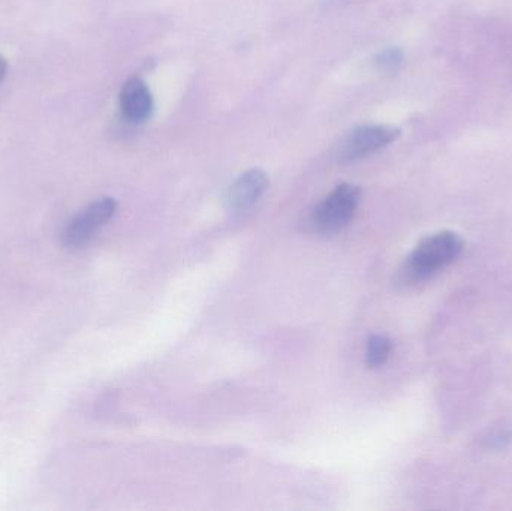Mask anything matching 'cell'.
Instances as JSON below:
<instances>
[{"label": "cell", "mask_w": 512, "mask_h": 511, "mask_svg": "<svg viewBox=\"0 0 512 511\" xmlns=\"http://www.w3.org/2000/svg\"><path fill=\"white\" fill-rule=\"evenodd\" d=\"M463 242L456 233L441 231L421 240L400 270L406 284H417L432 278L462 254Z\"/></svg>", "instance_id": "6da1fadb"}, {"label": "cell", "mask_w": 512, "mask_h": 511, "mask_svg": "<svg viewBox=\"0 0 512 511\" xmlns=\"http://www.w3.org/2000/svg\"><path fill=\"white\" fill-rule=\"evenodd\" d=\"M358 186L343 183L328 194L310 215L309 225L319 236H333L348 227L360 204Z\"/></svg>", "instance_id": "7a4b0ae2"}, {"label": "cell", "mask_w": 512, "mask_h": 511, "mask_svg": "<svg viewBox=\"0 0 512 511\" xmlns=\"http://www.w3.org/2000/svg\"><path fill=\"white\" fill-rule=\"evenodd\" d=\"M116 212L117 201L114 198L105 197L95 201L66 225L63 243L71 249L83 248L114 218Z\"/></svg>", "instance_id": "3957f363"}, {"label": "cell", "mask_w": 512, "mask_h": 511, "mask_svg": "<svg viewBox=\"0 0 512 511\" xmlns=\"http://www.w3.org/2000/svg\"><path fill=\"white\" fill-rule=\"evenodd\" d=\"M399 135L400 132L391 126H360L342 141L337 158L342 162H354L367 158L396 141Z\"/></svg>", "instance_id": "277c9868"}, {"label": "cell", "mask_w": 512, "mask_h": 511, "mask_svg": "<svg viewBox=\"0 0 512 511\" xmlns=\"http://www.w3.org/2000/svg\"><path fill=\"white\" fill-rule=\"evenodd\" d=\"M270 185L267 174L259 168H252L237 177L225 195V203L231 212H245L254 207Z\"/></svg>", "instance_id": "5b68a950"}, {"label": "cell", "mask_w": 512, "mask_h": 511, "mask_svg": "<svg viewBox=\"0 0 512 511\" xmlns=\"http://www.w3.org/2000/svg\"><path fill=\"white\" fill-rule=\"evenodd\" d=\"M120 107L132 122H144L153 113V98L149 86L141 78H129L120 93Z\"/></svg>", "instance_id": "8992f818"}, {"label": "cell", "mask_w": 512, "mask_h": 511, "mask_svg": "<svg viewBox=\"0 0 512 511\" xmlns=\"http://www.w3.org/2000/svg\"><path fill=\"white\" fill-rule=\"evenodd\" d=\"M391 350H393V344H391L387 336H370L369 341H367V365H369L370 368H379V366L384 365L388 357H390Z\"/></svg>", "instance_id": "52a82bcc"}, {"label": "cell", "mask_w": 512, "mask_h": 511, "mask_svg": "<svg viewBox=\"0 0 512 511\" xmlns=\"http://www.w3.org/2000/svg\"><path fill=\"white\" fill-rule=\"evenodd\" d=\"M402 62V54L396 50H388L385 53H382L379 56V65L385 69H393L396 66H399V63Z\"/></svg>", "instance_id": "ba28073f"}, {"label": "cell", "mask_w": 512, "mask_h": 511, "mask_svg": "<svg viewBox=\"0 0 512 511\" xmlns=\"http://www.w3.org/2000/svg\"><path fill=\"white\" fill-rule=\"evenodd\" d=\"M6 71H8V65H6V60L0 56V83H2L3 78H5Z\"/></svg>", "instance_id": "9c48e42d"}]
</instances>
